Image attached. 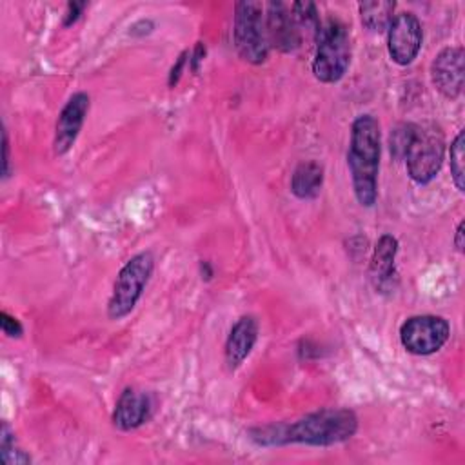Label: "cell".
Masks as SVG:
<instances>
[{"label":"cell","mask_w":465,"mask_h":465,"mask_svg":"<svg viewBox=\"0 0 465 465\" xmlns=\"http://www.w3.org/2000/svg\"><path fill=\"white\" fill-rule=\"evenodd\" d=\"M0 460L5 465L31 463V456L25 454L22 449H18L15 434L9 430L7 423H2V430H0Z\"/></svg>","instance_id":"19"},{"label":"cell","mask_w":465,"mask_h":465,"mask_svg":"<svg viewBox=\"0 0 465 465\" xmlns=\"http://www.w3.org/2000/svg\"><path fill=\"white\" fill-rule=\"evenodd\" d=\"M200 269H202V274H203V272H205V276H203V278H205V280H209V278H211V276H213V269H211V265H209V262H202V263H200Z\"/></svg>","instance_id":"28"},{"label":"cell","mask_w":465,"mask_h":465,"mask_svg":"<svg viewBox=\"0 0 465 465\" xmlns=\"http://www.w3.org/2000/svg\"><path fill=\"white\" fill-rule=\"evenodd\" d=\"M187 56H189V51H182V53H180V56L176 58L174 65L171 67V73H169V80H167L169 87H174V85L178 84V80H180V76H182V71H183V67H185Z\"/></svg>","instance_id":"22"},{"label":"cell","mask_w":465,"mask_h":465,"mask_svg":"<svg viewBox=\"0 0 465 465\" xmlns=\"http://www.w3.org/2000/svg\"><path fill=\"white\" fill-rule=\"evenodd\" d=\"M0 327L7 338H20L24 334L22 323L15 316H11L7 311L0 312Z\"/></svg>","instance_id":"21"},{"label":"cell","mask_w":465,"mask_h":465,"mask_svg":"<svg viewBox=\"0 0 465 465\" xmlns=\"http://www.w3.org/2000/svg\"><path fill=\"white\" fill-rule=\"evenodd\" d=\"M398 254V240L392 234H381L374 245L369 274L376 289H383L396 276L394 262Z\"/></svg>","instance_id":"14"},{"label":"cell","mask_w":465,"mask_h":465,"mask_svg":"<svg viewBox=\"0 0 465 465\" xmlns=\"http://www.w3.org/2000/svg\"><path fill=\"white\" fill-rule=\"evenodd\" d=\"M316 49L312 58V74L322 84L340 82L351 64V38L347 25L338 18L322 22L314 38Z\"/></svg>","instance_id":"3"},{"label":"cell","mask_w":465,"mask_h":465,"mask_svg":"<svg viewBox=\"0 0 465 465\" xmlns=\"http://www.w3.org/2000/svg\"><path fill=\"white\" fill-rule=\"evenodd\" d=\"M358 430V416L351 409L327 407L309 412L294 421H276L252 429L251 440L263 447L311 445L329 447L351 440Z\"/></svg>","instance_id":"1"},{"label":"cell","mask_w":465,"mask_h":465,"mask_svg":"<svg viewBox=\"0 0 465 465\" xmlns=\"http://www.w3.org/2000/svg\"><path fill=\"white\" fill-rule=\"evenodd\" d=\"M423 44V29L420 18L403 11L392 16L387 27V51L398 65H409L418 56Z\"/></svg>","instance_id":"8"},{"label":"cell","mask_w":465,"mask_h":465,"mask_svg":"<svg viewBox=\"0 0 465 465\" xmlns=\"http://www.w3.org/2000/svg\"><path fill=\"white\" fill-rule=\"evenodd\" d=\"M414 129H416V124H412V122H403V124H398L394 129H391L389 151L394 158L403 160V156L409 149V143L412 140Z\"/></svg>","instance_id":"20"},{"label":"cell","mask_w":465,"mask_h":465,"mask_svg":"<svg viewBox=\"0 0 465 465\" xmlns=\"http://www.w3.org/2000/svg\"><path fill=\"white\" fill-rule=\"evenodd\" d=\"M463 47L441 49L430 64V80L445 98H458L463 89Z\"/></svg>","instance_id":"10"},{"label":"cell","mask_w":465,"mask_h":465,"mask_svg":"<svg viewBox=\"0 0 465 465\" xmlns=\"http://www.w3.org/2000/svg\"><path fill=\"white\" fill-rule=\"evenodd\" d=\"M84 7H85L84 2H69L67 9H65V15H64V25L67 27V25L74 24L80 18Z\"/></svg>","instance_id":"23"},{"label":"cell","mask_w":465,"mask_h":465,"mask_svg":"<svg viewBox=\"0 0 465 465\" xmlns=\"http://www.w3.org/2000/svg\"><path fill=\"white\" fill-rule=\"evenodd\" d=\"M289 9H291L292 20H294L302 38H303V35H305V38L307 36L316 38L320 25H322L316 5L312 2H294L289 5Z\"/></svg>","instance_id":"17"},{"label":"cell","mask_w":465,"mask_h":465,"mask_svg":"<svg viewBox=\"0 0 465 465\" xmlns=\"http://www.w3.org/2000/svg\"><path fill=\"white\" fill-rule=\"evenodd\" d=\"M258 340V322L254 316L245 314L240 316L234 325L231 327L225 347H223V360L229 371L238 369L245 358L251 354L254 343Z\"/></svg>","instance_id":"13"},{"label":"cell","mask_w":465,"mask_h":465,"mask_svg":"<svg viewBox=\"0 0 465 465\" xmlns=\"http://www.w3.org/2000/svg\"><path fill=\"white\" fill-rule=\"evenodd\" d=\"M394 7H396V4L389 2V0H374V2L358 4L361 25L365 29H369L371 33H383L392 20Z\"/></svg>","instance_id":"16"},{"label":"cell","mask_w":465,"mask_h":465,"mask_svg":"<svg viewBox=\"0 0 465 465\" xmlns=\"http://www.w3.org/2000/svg\"><path fill=\"white\" fill-rule=\"evenodd\" d=\"M450 336V325L436 314H416L407 318L400 327V341L403 349L416 356L438 352Z\"/></svg>","instance_id":"7"},{"label":"cell","mask_w":465,"mask_h":465,"mask_svg":"<svg viewBox=\"0 0 465 465\" xmlns=\"http://www.w3.org/2000/svg\"><path fill=\"white\" fill-rule=\"evenodd\" d=\"M234 47L242 60L260 65L267 60L271 44L267 35L265 13L260 2H236L232 22Z\"/></svg>","instance_id":"4"},{"label":"cell","mask_w":465,"mask_h":465,"mask_svg":"<svg viewBox=\"0 0 465 465\" xmlns=\"http://www.w3.org/2000/svg\"><path fill=\"white\" fill-rule=\"evenodd\" d=\"M381 131L372 114H360L351 125L347 167L360 205L372 207L378 200Z\"/></svg>","instance_id":"2"},{"label":"cell","mask_w":465,"mask_h":465,"mask_svg":"<svg viewBox=\"0 0 465 465\" xmlns=\"http://www.w3.org/2000/svg\"><path fill=\"white\" fill-rule=\"evenodd\" d=\"M463 147H465V140H463V131H460L454 140L450 142V149H449V162H450V178L452 183L456 185V189L460 193L465 191V167H463Z\"/></svg>","instance_id":"18"},{"label":"cell","mask_w":465,"mask_h":465,"mask_svg":"<svg viewBox=\"0 0 465 465\" xmlns=\"http://www.w3.org/2000/svg\"><path fill=\"white\" fill-rule=\"evenodd\" d=\"M153 29H154V24L151 20H140V22L131 25L129 35L131 36H143V35H149Z\"/></svg>","instance_id":"25"},{"label":"cell","mask_w":465,"mask_h":465,"mask_svg":"<svg viewBox=\"0 0 465 465\" xmlns=\"http://www.w3.org/2000/svg\"><path fill=\"white\" fill-rule=\"evenodd\" d=\"M2 138H4V180L9 176V138H7V129L4 127L2 131Z\"/></svg>","instance_id":"26"},{"label":"cell","mask_w":465,"mask_h":465,"mask_svg":"<svg viewBox=\"0 0 465 465\" xmlns=\"http://www.w3.org/2000/svg\"><path fill=\"white\" fill-rule=\"evenodd\" d=\"M323 167L314 162H302L291 176V193L300 200H314L322 193Z\"/></svg>","instance_id":"15"},{"label":"cell","mask_w":465,"mask_h":465,"mask_svg":"<svg viewBox=\"0 0 465 465\" xmlns=\"http://www.w3.org/2000/svg\"><path fill=\"white\" fill-rule=\"evenodd\" d=\"M463 222H460L458 223V227H456V232H454V247H456V251L458 252H463V247H465V243H463Z\"/></svg>","instance_id":"27"},{"label":"cell","mask_w":465,"mask_h":465,"mask_svg":"<svg viewBox=\"0 0 465 465\" xmlns=\"http://www.w3.org/2000/svg\"><path fill=\"white\" fill-rule=\"evenodd\" d=\"M89 107H91V98L84 91L74 93L65 102V105L62 107V111L58 114L56 125H54V138H53L54 154L62 156L73 147V143L76 142V138L82 131V125L89 113Z\"/></svg>","instance_id":"9"},{"label":"cell","mask_w":465,"mask_h":465,"mask_svg":"<svg viewBox=\"0 0 465 465\" xmlns=\"http://www.w3.org/2000/svg\"><path fill=\"white\" fill-rule=\"evenodd\" d=\"M203 56H205V44H203V42H196L193 53L189 54V64H191V69H193L194 73L198 71V67H200Z\"/></svg>","instance_id":"24"},{"label":"cell","mask_w":465,"mask_h":465,"mask_svg":"<svg viewBox=\"0 0 465 465\" xmlns=\"http://www.w3.org/2000/svg\"><path fill=\"white\" fill-rule=\"evenodd\" d=\"M153 269L154 256L149 251H142L124 263L116 274L113 292L107 302V316L111 320H122L133 312L151 280Z\"/></svg>","instance_id":"5"},{"label":"cell","mask_w":465,"mask_h":465,"mask_svg":"<svg viewBox=\"0 0 465 465\" xmlns=\"http://www.w3.org/2000/svg\"><path fill=\"white\" fill-rule=\"evenodd\" d=\"M265 24L271 47L280 53H294L303 38L292 20L291 9L283 2H269L265 5Z\"/></svg>","instance_id":"11"},{"label":"cell","mask_w":465,"mask_h":465,"mask_svg":"<svg viewBox=\"0 0 465 465\" xmlns=\"http://www.w3.org/2000/svg\"><path fill=\"white\" fill-rule=\"evenodd\" d=\"M445 156V136L438 124H416L412 140L403 156L412 182L425 185L436 178Z\"/></svg>","instance_id":"6"},{"label":"cell","mask_w":465,"mask_h":465,"mask_svg":"<svg viewBox=\"0 0 465 465\" xmlns=\"http://www.w3.org/2000/svg\"><path fill=\"white\" fill-rule=\"evenodd\" d=\"M153 414V400L147 392L127 387L116 400L113 411V425L120 430H134Z\"/></svg>","instance_id":"12"}]
</instances>
